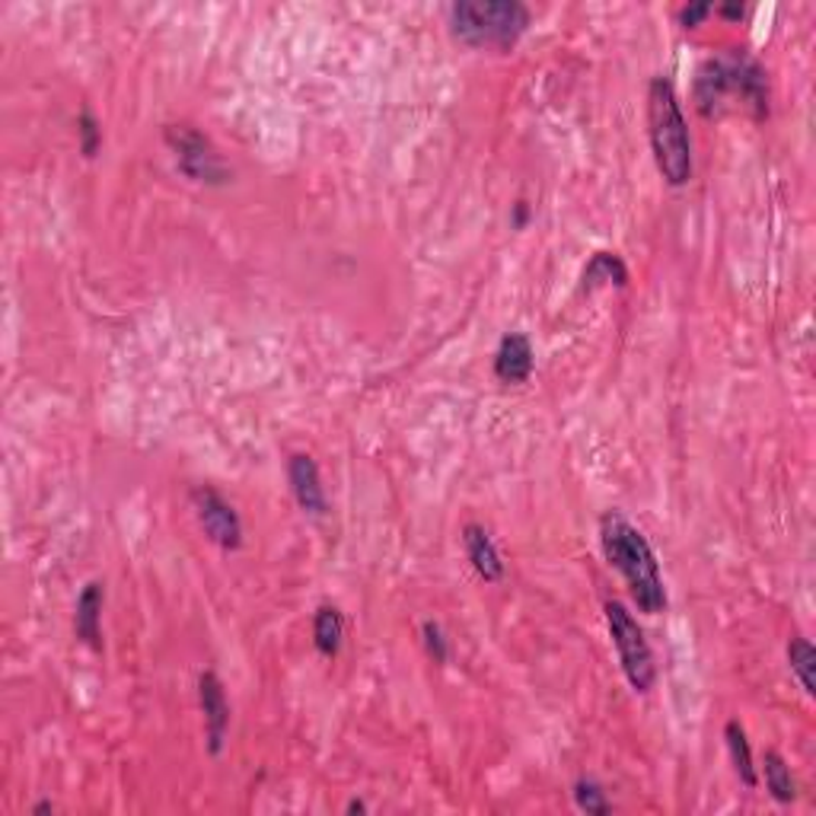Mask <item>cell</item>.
I'll list each match as a JSON object with an SVG mask.
<instances>
[{"mask_svg":"<svg viewBox=\"0 0 816 816\" xmlns=\"http://www.w3.org/2000/svg\"><path fill=\"white\" fill-rule=\"evenodd\" d=\"M599 545L606 562L626 577L628 594L635 599L638 613L660 616L667 609V587L648 536L626 514L606 511L599 517Z\"/></svg>","mask_w":816,"mask_h":816,"instance_id":"1","label":"cell"},{"mask_svg":"<svg viewBox=\"0 0 816 816\" xmlns=\"http://www.w3.org/2000/svg\"><path fill=\"white\" fill-rule=\"evenodd\" d=\"M648 135L657 172L667 186L680 189L692 179L695 160H692V135L682 112L677 86L667 77H653L648 86Z\"/></svg>","mask_w":816,"mask_h":816,"instance_id":"2","label":"cell"},{"mask_svg":"<svg viewBox=\"0 0 816 816\" xmlns=\"http://www.w3.org/2000/svg\"><path fill=\"white\" fill-rule=\"evenodd\" d=\"M728 100L746 103L756 115L768 112V77L760 64L743 52L708 57L695 77V103L702 115H718Z\"/></svg>","mask_w":816,"mask_h":816,"instance_id":"3","label":"cell"},{"mask_svg":"<svg viewBox=\"0 0 816 816\" xmlns=\"http://www.w3.org/2000/svg\"><path fill=\"white\" fill-rule=\"evenodd\" d=\"M447 17H450V32L460 45L498 49V52H511L533 20L530 7L520 0H485V3L460 0L447 10Z\"/></svg>","mask_w":816,"mask_h":816,"instance_id":"4","label":"cell"},{"mask_svg":"<svg viewBox=\"0 0 816 816\" xmlns=\"http://www.w3.org/2000/svg\"><path fill=\"white\" fill-rule=\"evenodd\" d=\"M606 613V626H609V638L616 645V653H619V667L626 673L628 686L635 692H651L653 682H657V663H653V651L645 638V628L638 626V619L628 613L626 603L619 599H609L603 606Z\"/></svg>","mask_w":816,"mask_h":816,"instance_id":"5","label":"cell"},{"mask_svg":"<svg viewBox=\"0 0 816 816\" xmlns=\"http://www.w3.org/2000/svg\"><path fill=\"white\" fill-rule=\"evenodd\" d=\"M166 144L176 157V166L182 169V176H189L191 182L201 186H223L230 179V169L223 166L215 144L201 132H195L191 125H169L166 128Z\"/></svg>","mask_w":816,"mask_h":816,"instance_id":"6","label":"cell"},{"mask_svg":"<svg viewBox=\"0 0 816 816\" xmlns=\"http://www.w3.org/2000/svg\"><path fill=\"white\" fill-rule=\"evenodd\" d=\"M191 511L198 526L205 530V536L223 552H237L243 545V520L237 514V508L211 485H198L189 494Z\"/></svg>","mask_w":816,"mask_h":816,"instance_id":"7","label":"cell"},{"mask_svg":"<svg viewBox=\"0 0 816 816\" xmlns=\"http://www.w3.org/2000/svg\"><path fill=\"white\" fill-rule=\"evenodd\" d=\"M198 705H201V714H205L208 753L220 756L223 746H227V734H230V702H227L223 682L211 670H205L198 677Z\"/></svg>","mask_w":816,"mask_h":816,"instance_id":"8","label":"cell"},{"mask_svg":"<svg viewBox=\"0 0 816 816\" xmlns=\"http://www.w3.org/2000/svg\"><path fill=\"white\" fill-rule=\"evenodd\" d=\"M287 482L294 491V501L300 504L303 514L310 517H326L328 498L323 489V475H320V465L310 453H294L287 460Z\"/></svg>","mask_w":816,"mask_h":816,"instance_id":"9","label":"cell"},{"mask_svg":"<svg viewBox=\"0 0 816 816\" xmlns=\"http://www.w3.org/2000/svg\"><path fill=\"white\" fill-rule=\"evenodd\" d=\"M536 367V354H533V342L523 332H511L501 338L498 352H494V377L501 383H526L533 377Z\"/></svg>","mask_w":816,"mask_h":816,"instance_id":"10","label":"cell"},{"mask_svg":"<svg viewBox=\"0 0 816 816\" xmlns=\"http://www.w3.org/2000/svg\"><path fill=\"white\" fill-rule=\"evenodd\" d=\"M463 548L469 565L475 568V574L489 584H498L504 577V558L498 552V545L491 540V533L482 523H465L463 526Z\"/></svg>","mask_w":816,"mask_h":816,"instance_id":"11","label":"cell"},{"mask_svg":"<svg viewBox=\"0 0 816 816\" xmlns=\"http://www.w3.org/2000/svg\"><path fill=\"white\" fill-rule=\"evenodd\" d=\"M103 603H106L103 584L90 580L77 597V609H74V631L93 651H103Z\"/></svg>","mask_w":816,"mask_h":816,"instance_id":"12","label":"cell"},{"mask_svg":"<svg viewBox=\"0 0 816 816\" xmlns=\"http://www.w3.org/2000/svg\"><path fill=\"white\" fill-rule=\"evenodd\" d=\"M342 641H345V616L338 606H320L316 616H313V645L323 657H338L342 651Z\"/></svg>","mask_w":816,"mask_h":816,"instance_id":"13","label":"cell"},{"mask_svg":"<svg viewBox=\"0 0 816 816\" xmlns=\"http://www.w3.org/2000/svg\"><path fill=\"white\" fill-rule=\"evenodd\" d=\"M724 740H728V753H731V762H734L736 778H740L746 788H756V785H760V768H756L753 746H750V736L743 731V724H740V721H728Z\"/></svg>","mask_w":816,"mask_h":816,"instance_id":"14","label":"cell"},{"mask_svg":"<svg viewBox=\"0 0 816 816\" xmlns=\"http://www.w3.org/2000/svg\"><path fill=\"white\" fill-rule=\"evenodd\" d=\"M762 778H765V791L778 804H791L797 797V782H794L791 765L778 750H765V756H762Z\"/></svg>","mask_w":816,"mask_h":816,"instance_id":"15","label":"cell"},{"mask_svg":"<svg viewBox=\"0 0 816 816\" xmlns=\"http://www.w3.org/2000/svg\"><path fill=\"white\" fill-rule=\"evenodd\" d=\"M603 284H616V287L628 284L626 262L616 252H594V259L584 269V291H594Z\"/></svg>","mask_w":816,"mask_h":816,"instance_id":"16","label":"cell"},{"mask_svg":"<svg viewBox=\"0 0 816 816\" xmlns=\"http://www.w3.org/2000/svg\"><path fill=\"white\" fill-rule=\"evenodd\" d=\"M788 667L794 673V680L801 682L804 695H816V682H814V670H816V651L814 645L807 638H791L788 641Z\"/></svg>","mask_w":816,"mask_h":816,"instance_id":"17","label":"cell"},{"mask_svg":"<svg viewBox=\"0 0 816 816\" xmlns=\"http://www.w3.org/2000/svg\"><path fill=\"white\" fill-rule=\"evenodd\" d=\"M574 804H577V810L590 816L613 814V801L606 797V788L599 785L597 778H587V775L574 782Z\"/></svg>","mask_w":816,"mask_h":816,"instance_id":"18","label":"cell"},{"mask_svg":"<svg viewBox=\"0 0 816 816\" xmlns=\"http://www.w3.org/2000/svg\"><path fill=\"white\" fill-rule=\"evenodd\" d=\"M77 135H81L83 157L93 160V157L100 154V147H103V128H100V122H96L93 112H81V118H77Z\"/></svg>","mask_w":816,"mask_h":816,"instance_id":"19","label":"cell"},{"mask_svg":"<svg viewBox=\"0 0 816 816\" xmlns=\"http://www.w3.org/2000/svg\"><path fill=\"white\" fill-rule=\"evenodd\" d=\"M421 641H425V651H428V657L435 663H447V657H450V638L443 635V628L431 623V619L421 623Z\"/></svg>","mask_w":816,"mask_h":816,"instance_id":"20","label":"cell"},{"mask_svg":"<svg viewBox=\"0 0 816 816\" xmlns=\"http://www.w3.org/2000/svg\"><path fill=\"white\" fill-rule=\"evenodd\" d=\"M711 3H689V7H682L680 10V23L682 29H695L702 20H708L711 17Z\"/></svg>","mask_w":816,"mask_h":816,"instance_id":"21","label":"cell"},{"mask_svg":"<svg viewBox=\"0 0 816 816\" xmlns=\"http://www.w3.org/2000/svg\"><path fill=\"white\" fill-rule=\"evenodd\" d=\"M718 13L728 17V20H740V17H743V7H721Z\"/></svg>","mask_w":816,"mask_h":816,"instance_id":"22","label":"cell"},{"mask_svg":"<svg viewBox=\"0 0 816 816\" xmlns=\"http://www.w3.org/2000/svg\"><path fill=\"white\" fill-rule=\"evenodd\" d=\"M52 810H55V804H52V801H42V804H35L32 814H52Z\"/></svg>","mask_w":816,"mask_h":816,"instance_id":"23","label":"cell"},{"mask_svg":"<svg viewBox=\"0 0 816 816\" xmlns=\"http://www.w3.org/2000/svg\"><path fill=\"white\" fill-rule=\"evenodd\" d=\"M348 814H367V804L364 801H352L348 804Z\"/></svg>","mask_w":816,"mask_h":816,"instance_id":"24","label":"cell"}]
</instances>
